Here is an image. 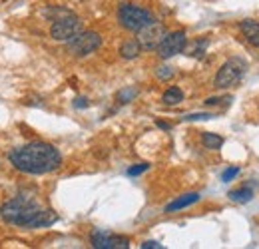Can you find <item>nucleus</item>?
Listing matches in <instances>:
<instances>
[{"mask_svg": "<svg viewBox=\"0 0 259 249\" xmlns=\"http://www.w3.org/2000/svg\"><path fill=\"white\" fill-rule=\"evenodd\" d=\"M158 126H160V128H163V130H169V128H171V126L165 124V122H158Z\"/></svg>", "mask_w": 259, "mask_h": 249, "instance_id": "26", "label": "nucleus"}, {"mask_svg": "<svg viewBox=\"0 0 259 249\" xmlns=\"http://www.w3.org/2000/svg\"><path fill=\"white\" fill-rule=\"evenodd\" d=\"M239 30L243 32V36L247 38L249 44L259 48V20H243L239 24Z\"/></svg>", "mask_w": 259, "mask_h": 249, "instance_id": "12", "label": "nucleus"}, {"mask_svg": "<svg viewBox=\"0 0 259 249\" xmlns=\"http://www.w3.org/2000/svg\"><path fill=\"white\" fill-rule=\"evenodd\" d=\"M199 193H184V195H180V197H176L174 201H169L167 205H165V214H171V212H180V210H186V208H190V205H194L199 201Z\"/></svg>", "mask_w": 259, "mask_h": 249, "instance_id": "10", "label": "nucleus"}, {"mask_svg": "<svg viewBox=\"0 0 259 249\" xmlns=\"http://www.w3.org/2000/svg\"><path fill=\"white\" fill-rule=\"evenodd\" d=\"M140 52H142V48H140L138 40H128V42H124V44L120 46V56H122V58H126V60H134V58H138V56H140Z\"/></svg>", "mask_w": 259, "mask_h": 249, "instance_id": "14", "label": "nucleus"}, {"mask_svg": "<svg viewBox=\"0 0 259 249\" xmlns=\"http://www.w3.org/2000/svg\"><path fill=\"white\" fill-rule=\"evenodd\" d=\"M90 241H92V247H96V249H128L130 247L128 237H124V235H112V233L102 231V229L92 231Z\"/></svg>", "mask_w": 259, "mask_h": 249, "instance_id": "9", "label": "nucleus"}, {"mask_svg": "<svg viewBox=\"0 0 259 249\" xmlns=\"http://www.w3.org/2000/svg\"><path fill=\"white\" fill-rule=\"evenodd\" d=\"M186 46H188V36H186V32L176 30V32H165V36L162 38V42L158 44L156 50H158L160 58L167 60V58H171V56L182 54V52L186 50Z\"/></svg>", "mask_w": 259, "mask_h": 249, "instance_id": "7", "label": "nucleus"}, {"mask_svg": "<svg viewBox=\"0 0 259 249\" xmlns=\"http://www.w3.org/2000/svg\"><path fill=\"white\" fill-rule=\"evenodd\" d=\"M148 168H150V163H136V165H132L128 170V176H132V178H134V176H140V174H144Z\"/></svg>", "mask_w": 259, "mask_h": 249, "instance_id": "23", "label": "nucleus"}, {"mask_svg": "<svg viewBox=\"0 0 259 249\" xmlns=\"http://www.w3.org/2000/svg\"><path fill=\"white\" fill-rule=\"evenodd\" d=\"M211 118H215L213 114H209V112H201V114H188V116H184V122H197V120H211Z\"/></svg>", "mask_w": 259, "mask_h": 249, "instance_id": "20", "label": "nucleus"}, {"mask_svg": "<svg viewBox=\"0 0 259 249\" xmlns=\"http://www.w3.org/2000/svg\"><path fill=\"white\" fill-rule=\"evenodd\" d=\"M245 70H247V64L243 62L241 58H229L215 74V80H213V86L220 88V90H226L235 86L243 76H245Z\"/></svg>", "mask_w": 259, "mask_h": 249, "instance_id": "4", "label": "nucleus"}, {"mask_svg": "<svg viewBox=\"0 0 259 249\" xmlns=\"http://www.w3.org/2000/svg\"><path fill=\"white\" fill-rule=\"evenodd\" d=\"M227 197H229L231 201H235V203H247V201H251V197H253V187L243 186V187H239V189H233V191L227 193Z\"/></svg>", "mask_w": 259, "mask_h": 249, "instance_id": "13", "label": "nucleus"}, {"mask_svg": "<svg viewBox=\"0 0 259 249\" xmlns=\"http://www.w3.org/2000/svg\"><path fill=\"white\" fill-rule=\"evenodd\" d=\"M78 32H82V20L76 16V14H66L60 16L52 22V28H50V36L58 42H68L70 38H74Z\"/></svg>", "mask_w": 259, "mask_h": 249, "instance_id": "6", "label": "nucleus"}, {"mask_svg": "<svg viewBox=\"0 0 259 249\" xmlns=\"http://www.w3.org/2000/svg\"><path fill=\"white\" fill-rule=\"evenodd\" d=\"M237 176H239V168H237V165H233V168H227L226 172L222 174V182H226V184H227V182L235 180Z\"/></svg>", "mask_w": 259, "mask_h": 249, "instance_id": "21", "label": "nucleus"}, {"mask_svg": "<svg viewBox=\"0 0 259 249\" xmlns=\"http://www.w3.org/2000/svg\"><path fill=\"white\" fill-rule=\"evenodd\" d=\"M88 106H90L88 98H76L74 100V108H88Z\"/></svg>", "mask_w": 259, "mask_h": 249, "instance_id": "24", "label": "nucleus"}, {"mask_svg": "<svg viewBox=\"0 0 259 249\" xmlns=\"http://www.w3.org/2000/svg\"><path fill=\"white\" fill-rule=\"evenodd\" d=\"M205 48H207V38H199V40H195L192 56H194V58H201V56L205 54Z\"/></svg>", "mask_w": 259, "mask_h": 249, "instance_id": "18", "label": "nucleus"}, {"mask_svg": "<svg viewBox=\"0 0 259 249\" xmlns=\"http://www.w3.org/2000/svg\"><path fill=\"white\" fill-rule=\"evenodd\" d=\"M10 163L24 174L32 176H44L62 165V154L46 142H30L20 148H14L8 154Z\"/></svg>", "mask_w": 259, "mask_h": 249, "instance_id": "1", "label": "nucleus"}, {"mask_svg": "<svg viewBox=\"0 0 259 249\" xmlns=\"http://www.w3.org/2000/svg\"><path fill=\"white\" fill-rule=\"evenodd\" d=\"M100 46H102V36L94 30H86V32H78L74 38H70L66 48L76 58H84V56L96 52Z\"/></svg>", "mask_w": 259, "mask_h": 249, "instance_id": "5", "label": "nucleus"}, {"mask_svg": "<svg viewBox=\"0 0 259 249\" xmlns=\"http://www.w3.org/2000/svg\"><path fill=\"white\" fill-rule=\"evenodd\" d=\"M201 142L207 150H220L224 146V138L218 136V134H211V132H203L201 134Z\"/></svg>", "mask_w": 259, "mask_h": 249, "instance_id": "16", "label": "nucleus"}, {"mask_svg": "<svg viewBox=\"0 0 259 249\" xmlns=\"http://www.w3.org/2000/svg\"><path fill=\"white\" fill-rule=\"evenodd\" d=\"M118 22L122 28H126L130 32H138L140 28H144L146 24L154 22V14L134 2H122L118 6Z\"/></svg>", "mask_w": 259, "mask_h": 249, "instance_id": "3", "label": "nucleus"}, {"mask_svg": "<svg viewBox=\"0 0 259 249\" xmlns=\"http://www.w3.org/2000/svg\"><path fill=\"white\" fill-rule=\"evenodd\" d=\"M231 102H233L231 96H222V98H207L203 104H205V106H222V104H224V106H229Z\"/></svg>", "mask_w": 259, "mask_h": 249, "instance_id": "19", "label": "nucleus"}, {"mask_svg": "<svg viewBox=\"0 0 259 249\" xmlns=\"http://www.w3.org/2000/svg\"><path fill=\"white\" fill-rule=\"evenodd\" d=\"M184 100V92L178 88V86H171V88H167L162 96V102L165 106H178L180 102Z\"/></svg>", "mask_w": 259, "mask_h": 249, "instance_id": "15", "label": "nucleus"}, {"mask_svg": "<svg viewBox=\"0 0 259 249\" xmlns=\"http://www.w3.org/2000/svg\"><path fill=\"white\" fill-rule=\"evenodd\" d=\"M136 96H138V88H134V86H126V88H122L118 96H116V100H118V104H130V102H134L136 100Z\"/></svg>", "mask_w": 259, "mask_h": 249, "instance_id": "17", "label": "nucleus"}, {"mask_svg": "<svg viewBox=\"0 0 259 249\" xmlns=\"http://www.w3.org/2000/svg\"><path fill=\"white\" fill-rule=\"evenodd\" d=\"M42 208L30 199L26 195H16L8 201L2 203L0 208V218L4 219L6 223H12V225H18V227H26L30 223V219L40 212Z\"/></svg>", "mask_w": 259, "mask_h": 249, "instance_id": "2", "label": "nucleus"}, {"mask_svg": "<svg viewBox=\"0 0 259 249\" xmlns=\"http://www.w3.org/2000/svg\"><path fill=\"white\" fill-rule=\"evenodd\" d=\"M56 221H58L56 212H52V210H40V212L30 219V223H28L26 227H50V225L56 223Z\"/></svg>", "mask_w": 259, "mask_h": 249, "instance_id": "11", "label": "nucleus"}, {"mask_svg": "<svg viewBox=\"0 0 259 249\" xmlns=\"http://www.w3.org/2000/svg\"><path fill=\"white\" fill-rule=\"evenodd\" d=\"M163 36H165V26L162 22L154 20V22H150L138 30V44L142 50H156Z\"/></svg>", "mask_w": 259, "mask_h": 249, "instance_id": "8", "label": "nucleus"}, {"mask_svg": "<svg viewBox=\"0 0 259 249\" xmlns=\"http://www.w3.org/2000/svg\"><path fill=\"white\" fill-rule=\"evenodd\" d=\"M156 74H158L160 80H169V78L174 76V68H171V66H160Z\"/></svg>", "mask_w": 259, "mask_h": 249, "instance_id": "22", "label": "nucleus"}, {"mask_svg": "<svg viewBox=\"0 0 259 249\" xmlns=\"http://www.w3.org/2000/svg\"><path fill=\"white\" fill-rule=\"evenodd\" d=\"M140 247H142V249H162L163 245H160L158 241H144Z\"/></svg>", "mask_w": 259, "mask_h": 249, "instance_id": "25", "label": "nucleus"}]
</instances>
